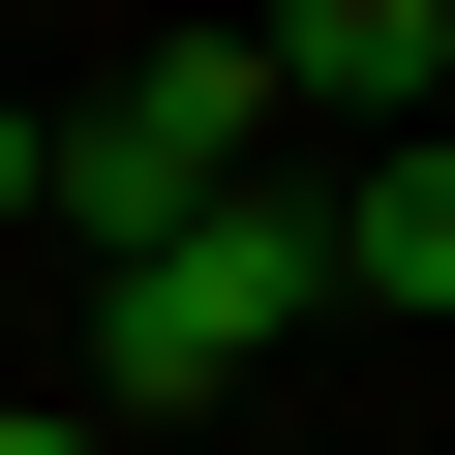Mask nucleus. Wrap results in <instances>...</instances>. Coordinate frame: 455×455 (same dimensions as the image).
<instances>
[{
    "instance_id": "nucleus-5",
    "label": "nucleus",
    "mask_w": 455,
    "mask_h": 455,
    "mask_svg": "<svg viewBox=\"0 0 455 455\" xmlns=\"http://www.w3.org/2000/svg\"><path fill=\"white\" fill-rule=\"evenodd\" d=\"M0 455H122V425H92V395H0Z\"/></svg>"
},
{
    "instance_id": "nucleus-4",
    "label": "nucleus",
    "mask_w": 455,
    "mask_h": 455,
    "mask_svg": "<svg viewBox=\"0 0 455 455\" xmlns=\"http://www.w3.org/2000/svg\"><path fill=\"white\" fill-rule=\"evenodd\" d=\"M304 243H334V304H425V334H455V122H425V152H364Z\"/></svg>"
},
{
    "instance_id": "nucleus-6",
    "label": "nucleus",
    "mask_w": 455,
    "mask_h": 455,
    "mask_svg": "<svg viewBox=\"0 0 455 455\" xmlns=\"http://www.w3.org/2000/svg\"><path fill=\"white\" fill-rule=\"evenodd\" d=\"M0 243H31V92H0Z\"/></svg>"
},
{
    "instance_id": "nucleus-1",
    "label": "nucleus",
    "mask_w": 455,
    "mask_h": 455,
    "mask_svg": "<svg viewBox=\"0 0 455 455\" xmlns=\"http://www.w3.org/2000/svg\"><path fill=\"white\" fill-rule=\"evenodd\" d=\"M304 304H334L304 182H212L182 243H122V274H92V425H212V395H243V364H274Z\"/></svg>"
},
{
    "instance_id": "nucleus-3",
    "label": "nucleus",
    "mask_w": 455,
    "mask_h": 455,
    "mask_svg": "<svg viewBox=\"0 0 455 455\" xmlns=\"http://www.w3.org/2000/svg\"><path fill=\"white\" fill-rule=\"evenodd\" d=\"M243 61H274V122L334 92L364 152H425V122H455V0H274V31H243Z\"/></svg>"
},
{
    "instance_id": "nucleus-2",
    "label": "nucleus",
    "mask_w": 455,
    "mask_h": 455,
    "mask_svg": "<svg viewBox=\"0 0 455 455\" xmlns=\"http://www.w3.org/2000/svg\"><path fill=\"white\" fill-rule=\"evenodd\" d=\"M243 152H274V61H243V31H152L122 92H61V122H31V212L122 274V243H182V212L243 182Z\"/></svg>"
}]
</instances>
